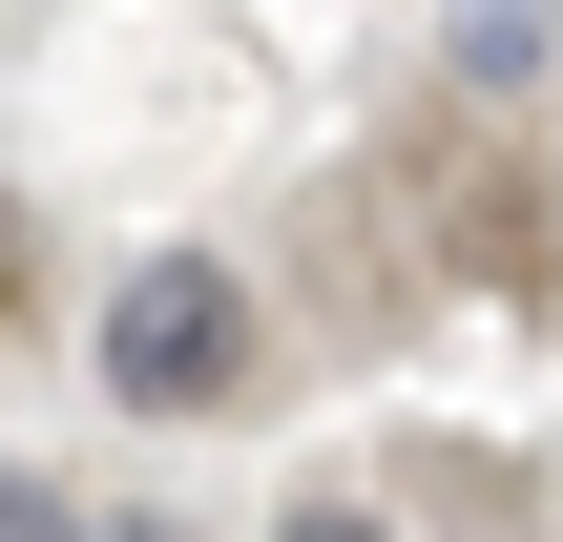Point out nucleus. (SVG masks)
Returning <instances> with one entry per match:
<instances>
[{
  "label": "nucleus",
  "mask_w": 563,
  "mask_h": 542,
  "mask_svg": "<svg viewBox=\"0 0 563 542\" xmlns=\"http://www.w3.org/2000/svg\"><path fill=\"white\" fill-rule=\"evenodd\" d=\"M272 542H376V522H355V501H313V522H272Z\"/></svg>",
  "instance_id": "nucleus-3"
},
{
  "label": "nucleus",
  "mask_w": 563,
  "mask_h": 542,
  "mask_svg": "<svg viewBox=\"0 0 563 542\" xmlns=\"http://www.w3.org/2000/svg\"><path fill=\"white\" fill-rule=\"evenodd\" d=\"M0 292H21V188H0Z\"/></svg>",
  "instance_id": "nucleus-4"
},
{
  "label": "nucleus",
  "mask_w": 563,
  "mask_h": 542,
  "mask_svg": "<svg viewBox=\"0 0 563 542\" xmlns=\"http://www.w3.org/2000/svg\"><path fill=\"white\" fill-rule=\"evenodd\" d=\"M104 397L125 418H230L251 397V272L230 251H146L104 292Z\"/></svg>",
  "instance_id": "nucleus-1"
},
{
  "label": "nucleus",
  "mask_w": 563,
  "mask_h": 542,
  "mask_svg": "<svg viewBox=\"0 0 563 542\" xmlns=\"http://www.w3.org/2000/svg\"><path fill=\"white\" fill-rule=\"evenodd\" d=\"M0 542H63V480H21V460H0Z\"/></svg>",
  "instance_id": "nucleus-2"
},
{
  "label": "nucleus",
  "mask_w": 563,
  "mask_h": 542,
  "mask_svg": "<svg viewBox=\"0 0 563 542\" xmlns=\"http://www.w3.org/2000/svg\"><path fill=\"white\" fill-rule=\"evenodd\" d=\"M63 542H167V522H63Z\"/></svg>",
  "instance_id": "nucleus-5"
}]
</instances>
